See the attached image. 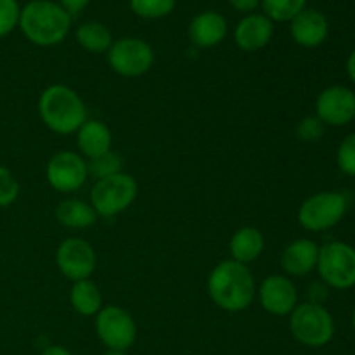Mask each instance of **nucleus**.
Segmentation results:
<instances>
[{"label": "nucleus", "instance_id": "7", "mask_svg": "<svg viewBox=\"0 0 355 355\" xmlns=\"http://www.w3.org/2000/svg\"><path fill=\"white\" fill-rule=\"evenodd\" d=\"M349 201L342 193L324 191L307 198L298 210V222L307 231H326L345 217Z\"/></svg>", "mask_w": 355, "mask_h": 355}, {"label": "nucleus", "instance_id": "18", "mask_svg": "<svg viewBox=\"0 0 355 355\" xmlns=\"http://www.w3.org/2000/svg\"><path fill=\"white\" fill-rule=\"evenodd\" d=\"M111 142L110 128L99 120H87L76 132V144L90 159L111 151Z\"/></svg>", "mask_w": 355, "mask_h": 355}, {"label": "nucleus", "instance_id": "16", "mask_svg": "<svg viewBox=\"0 0 355 355\" xmlns=\"http://www.w3.org/2000/svg\"><path fill=\"white\" fill-rule=\"evenodd\" d=\"M189 40L196 47L210 49L220 44L227 35V21L215 10H205L193 17L187 28Z\"/></svg>", "mask_w": 355, "mask_h": 355}, {"label": "nucleus", "instance_id": "20", "mask_svg": "<svg viewBox=\"0 0 355 355\" xmlns=\"http://www.w3.org/2000/svg\"><path fill=\"white\" fill-rule=\"evenodd\" d=\"M55 218L59 224L69 229H87L96 224L97 214L92 205L80 200L61 201L55 208Z\"/></svg>", "mask_w": 355, "mask_h": 355}, {"label": "nucleus", "instance_id": "24", "mask_svg": "<svg viewBox=\"0 0 355 355\" xmlns=\"http://www.w3.org/2000/svg\"><path fill=\"white\" fill-rule=\"evenodd\" d=\"M177 0H128L132 12L144 19H159L175 9Z\"/></svg>", "mask_w": 355, "mask_h": 355}, {"label": "nucleus", "instance_id": "10", "mask_svg": "<svg viewBox=\"0 0 355 355\" xmlns=\"http://www.w3.org/2000/svg\"><path fill=\"white\" fill-rule=\"evenodd\" d=\"M55 262L62 276L71 281L89 279L96 270L97 257L89 241L80 238H69L59 245Z\"/></svg>", "mask_w": 355, "mask_h": 355}, {"label": "nucleus", "instance_id": "8", "mask_svg": "<svg viewBox=\"0 0 355 355\" xmlns=\"http://www.w3.org/2000/svg\"><path fill=\"white\" fill-rule=\"evenodd\" d=\"M107 61L114 73L121 76H141L149 71L155 62L153 47L142 38H120L107 51Z\"/></svg>", "mask_w": 355, "mask_h": 355}, {"label": "nucleus", "instance_id": "5", "mask_svg": "<svg viewBox=\"0 0 355 355\" xmlns=\"http://www.w3.org/2000/svg\"><path fill=\"white\" fill-rule=\"evenodd\" d=\"M137 196V182L128 173H116L94 184L90 191L92 208L101 217H114L127 210Z\"/></svg>", "mask_w": 355, "mask_h": 355}, {"label": "nucleus", "instance_id": "23", "mask_svg": "<svg viewBox=\"0 0 355 355\" xmlns=\"http://www.w3.org/2000/svg\"><path fill=\"white\" fill-rule=\"evenodd\" d=\"M307 0H260L263 16L272 23H288L305 9Z\"/></svg>", "mask_w": 355, "mask_h": 355}, {"label": "nucleus", "instance_id": "25", "mask_svg": "<svg viewBox=\"0 0 355 355\" xmlns=\"http://www.w3.org/2000/svg\"><path fill=\"white\" fill-rule=\"evenodd\" d=\"M121 166H123V158L113 151H107L104 155L92 158L87 163V172L89 175L96 177L97 180L106 179V177L116 175L121 173Z\"/></svg>", "mask_w": 355, "mask_h": 355}, {"label": "nucleus", "instance_id": "28", "mask_svg": "<svg viewBox=\"0 0 355 355\" xmlns=\"http://www.w3.org/2000/svg\"><path fill=\"white\" fill-rule=\"evenodd\" d=\"M19 184L9 168L0 166V207H10L17 200Z\"/></svg>", "mask_w": 355, "mask_h": 355}, {"label": "nucleus", "instance_id": "26", "mask_svg": "<svg viewBox=\"0 0 355 355\" xmlns=\"http://www.w3.org/2000/svg\"><path fill=\"white\" fill-rule=\"evenodd\" d=\"M336 163L343 173L355 177V132L340 142V148L336 151Z\"/></svg>", "mask_w": 355, "mask_h": 355}, {"label": "nucleus", "instance_id": "22", "mask_svg": "<svg viewBox=\"0 0 355 355\" xmlns=\"http://www.w3.org/2000/svg\"><path fill=\"white\" fill-rule=\"evenodd\" d=\"M76 42L89 52H107L113 45V37L107 26L99 21H87L82 23L75 31Z\"/></svg>", "mask_w": 355, "mask_h": 355}, {"label": "nucleus", "instance_id": "34", "mask_svg": "<svg viewBox=\"0 0 355 355\" xmlns=\"http://www.w3.org/2000/svg\"><path fill=\"white\" fill-rule=\"evenodd\" d=\"M103 355H127V354L121 352V350H107V352H104Z\"/></svg>", "mask_w": 355, "mask_h": 355}, {"label": "nucleus", "instance_id": "13", "mask_svg": "<svg viewBox=\"0 0 355 355\" xmlns=\"http://www.w3.org/2000/svg\"><path fill=\"white\" fill-rule=\"evenodd\" d=\"M298 293L295 284L286 276L266 277L260 284V304L269 314L288 315L297 307Z\"/></svg>", "mask_w": 355, "mask_h": 355}, {"label": "nucleus", "instance_id": "17", "mask_svg": "<svg viewBox=\"0 0 355 355\" xmlns=\"http://www.w3.org/2000/svg\"><path fill=\"white\" fill-rule=\"evenodd\" d=\"M319 246L311 239H297L284 248L281 266L290 276H305L318 267Z\"/></svg>", "mask_w": 355, "mask_h": 355}, {"label": "nucleus", "instance_id": "27", "mask_svg": "<svg viewBox=\"0 0 355 355\" xmlns=\"http://www.w3.org/2000/svg\"><path fill=\"white\" fill-rule=\"evenodd\" d=\"M21 7L17 0H0V37L9 35L19 24Z\"/></svg>", "mask_w": 355, "mask_h": 355}, {"label": "nucleus", "instance_id": "30", "mask_svg": "<svg viewBox=\"0 0 355 355\" xmlns=\"http://www.w3.org/2000/svg\"><path fill=\"white\" fill-rule=\"evenodd\" d=\"M89 3L90 0H59V6H61L69 16H75V14L82 12Z\"/></svg>", "mask_w": 355, "mask_h": 355}, {"label": "nucleus", "instance_id": "14", "mask_svg": "<svg viewBox=\"0 0 355 355\" xmlns=\"http://www.w3.org/2000/svg\"><path fill=\"white\" fill-rule=\"evenodd\" d=\"M290 31L293 40L302 47H319L329 33V24L321 10L305 7L298 16L290 21Z\"/></svg>", "mask_w": 355, "mask_h": 355}, {"label": "nucleus", "instance_id": "35", "mask_svg": "<svg viewBox=\"0 0 355 355\" xmlns=\"http://www.w3.org/2000/svg\"><path fill=\"white\" fill-rule=\"evenodd\" d=\"M352 324H354V331H355V309H354V315H352Z\"/></svg>", "mask_w": 355, "mask_h": 355}, {"label": "nucleus", "instance_id": "31", "mask_svg": "<svg viewBox=\"0 0 355 355\" xmlns=\"http://www.w3.org/2000/svg\"><path fill=\"white\" fill-rule=\"evenodd\" d=\"M229 3L239 12H253L260 6V0H229Z\"/></svg>", "mask_w": 355, "mask_h": 355}, {"label": "nucleus", "instance_id": "21", "mask_svg": "<svg viewBox=\"0 0 355 355\" xmlns=\"http://www.w3.org/2000/svg\"><path fill=\"white\" fill-rule=\"evenodd\" d=\"M69 300H71L75 312L85 315V318L97 315V312L103 309V297H101L99 288L90 279L76 281L69 293Z\"/></svg>", "mask_w": 355, "mask_h": 355}, {"label": "nucleus", "instance_id": "2", "mask_svg": "<svg viewBox=\"0 0 355 355\" xmlns=\"http://www.w3.org/2000/svg\"><path fill=\"white\" fill-rule=\"evenodd\" d=\"M24 37L38 47L61 44L71 26V16L52 0H31L21 9L19 24Z\"/></svg>", "mask_w": 355, "mask_h": 355}, {"label": "nucleus", "instance_id": "12", "mask_svg": "<svg viewBox=\"0 0 355 355\" xmlns=\"http://www.w3.org/2000/svg\"><path fill=\"white\" fill-rule=\"evenodd\" d=\"M315 116L329 127H343L355 118V94L342 85L328 87L315 101Z\"/></svg>", "mask_w": 355, "mask_h": 355}, {"label": "nucleus", "instance_id": "15", "mask_svg": "<svg viewBox=\"0 0 355 355\" xmlns=\"http://www.w3.org/2000/svg\"><path fill=\"white\" fill-rule=\"evenodd\" d=\"M274 35V23L263 14H248L238 23L234 40L241 51L255 52L266 47Z\"/></svg>", "mask_w": 355, "mask_h": 355}, {"label": "nucleus", "instance_id": "1", "mask_svg": "<svg viewBox=\"0 0 355 355\" xmlns=\"http://www.w3.org/2000/svg\"><path fill=\"white\" fill-rule=\"evenodd\" d=\"M208 295L222 311L241 312L252 305L255 281L245 263L225 260L211 270L208 277Z\"/></svg>", "mask_w": 355, "mask_h": 355}, {"label": "nucleus", "instance_id": "29", "mask_svg": "<svg viewBox=\"0 0 355 355\" xmlns=\"http://www.w3.org/2000/svg\"><path fill=\"white\" fill-rule=\"evenodd\" d=\"M297 135L300 141L305 142H315L324 135V123L319 120L318 116H305L304 120L298 123Z\"/></svg>", "mask_w": 355, "mask_h": 355}, {"label": "nucleus", "instance_id": "33", "mask_svg": "<svg viewBox=\"0 0 355 355\" xmlns=\"http://www.w3.org/2000/svg\"><path fill=\"white\" fill-rule=\"evenodd\" d=\"M347 73H349L350 80L355 83V51L349 55V61H347Z\"/></svg>", "mask_w": 355, "mask_h": 355}, {"label": "nucleus", "instance_id": "19", "mask_svg": "<svg viewBox=\"0 0 355 355\" xmlns=\"http://www.w3.org/2000/svg\"><path fill=\"white\" fill-rule=\"evenodd\" d=\"M232 260L239 263H250L259 259L263 252V236L255 227H241L232 234L229 243Z\"/></svg>", "mask_w": 355, "mask_h": 355}, {"label": "nucleus", "instance_id": "3", "mask_svg": "<svg viewBox=\"0 0 355 355\" xmlns=\"http://www.w3.org/2000/svg\"><path fill=\"white\" fill-rule=\"evenodd\" d=\"M42 121L55 134L78 132L87 121V110L78 94L66 85H51L38 99Z\"/></svg>", "mask_w": 355, "mask_h": 355}, {"label": "nucleus", "instance_id": "6", "mask_svg": "<svg viewBox=\"0 0 355 355\" xmlns=\"http://www.w3.org/2000/svg\"><path fill=\"white\" fill-rule=\"evenodd\" d=\"M318 270L321 279L335 290L355 286V248L343 241L326 243L319 248Z\"/></svg>", "mask_w": 355, "mask_h": 355}, {"label": "nucleus", "instance_id": "32", "mask_svg": "<svg viewBox=\"0 0 355 355\" xmlns=\"http://www.w3.org/2000/svg\"><path fill=\"white\" fill-rule=\"evenodd\" d=\"M40 355H71V352H69V350H66L64 347L52 345V347H49V349H45Z\"/></svg>", "mask_w": 355, "mask_h": 355}, {"label": "nucleus", "instance_id": "9", "mask_svg": "<svg viewBox=\"0 0 355 355\" xmlns=\"http://www.w3.org/2000/svg\"><path fill=\"white\" fill-rule=\"evenodd\" d=\"M96 331L107 350L130 349L137 336V328L132 315L116 305H107L97 312Z\"/></svg>", "mask_w": 355, "mask_h": 355}, {"label": "nucleus", "instance_id": "4", "mask_svg": "<svg viewBox=\"0 0 355 355\" xmlns=\"http://www.w3.org/2000/svg\"><path fill=\"white\" fill-rule=\"evenodd\" d=\"M290 329L293 338L305 347L328 345L335 335V321L329 311H326L321 304L297 305L291 312Z\"/></svg>", "mask_w": 355, "mask_h": 355}, {"label": "nucleus", "instance_id": "11", "mask_svg": "<svg viewBox=\"0 0 355 355\" xmlns=\"http://www.w3.org/2000/svg\"><path fill=\"white\" fill-rule=\"evenodd\" d=\"M89 172L87 163L73 151H59L49 159L47 180L59 193H73L85 184Z\"/></svg>", "mask_w": 355, "mask_h": 355}]
</instances>
